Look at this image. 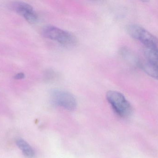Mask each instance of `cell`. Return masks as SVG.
<instances>
[{
    "mask_svg": "<svg viewBox=\"0 0 158 158\" xmlns=\"http://www.w3.org/2000/svg\"><path fill=\"white\" fill-rule=\"evenodd\" d=\"M107 100L119 117L127 118L132 113V108L125 96L118 92L110 91L106 95Z\"/></svg>",
    "mask_w": 158,
    "mask_h": 158,
    "instance_id": "7a4b0ae2",
    "label": "cell"
},
{
    "mask_svg": "<svg viewBox=\"0 0 158 158\" xmlns=\"http://www.w3.org/2000/svg\"><path fill=\"white\" fill-rule=\"evenodd\" d=\"M12 8L19 15H22L29 23L34 24L38 21V15L33 7L27 3L14 2L12 4Z\"/></svg>",
    "mask_w": 158,
    "mask_h": 158,
    "instance_id": "5b68a950",
    "label": "cell"
},
{
    "mask_svg": "<svg viewBox=\"0 0 158 158\" xmlns=\"http://www.w3.org/2000/svg\"><path fill=\"white\" fill-rule=\"evenodd\" d=\"M144 53L147 59L158 65V47L145 48Z\"/></svg>",
    "mask_w": 158,
    "mask_h": 158,
    "instance_id": "ba28073f",
    "label": "cell"
},
{
    "mask_svg": "<svg viewBox=\"0 0 158 158\" xmlns=\"http://www.w3.org/2000/svg\"><path fill=\"white\" fill-rule=\"evenodd\" d=\"M130 36L141 42L145 48L158 47L157 40L147 30L136 24L129 25L127 28Z\"/></svg>",
    "mask_w": 158,
    "mask_h": 158,
    "instance_id": "3957f363",
    "label": "cell"
},
{
    "mask_svg": "<svg viewBox=\"0 0 158 158\" xmlns=\"http://www.w3.org/2000/svg\"><path fill=\"white\" fill-rule=\"evenodd\" d=\"M42 33L45 38L57 42L65 47H72L77 43V39L73 34L53 25L44 26Z\"/></svg>",
    "mask_w": 158,
    "mask_h": 158,
    "instance_id": "6da1fadb",
    "label": "cell"
},
{
    "mask_svg": "<svg viewBox=\"0 0 158 158\" xmlns=\"http://www.w3.org/2000/svg\"><path fill=\"white\" fill-rule=\"evenodd\" d=\"M16 144L25 156L28 158L34 157L35 156L34 150L26 141L23 139H19L17 141Z\"/></svg>",
    "mask_w": 158,
    "mask_h": 158,
    "instance_id": "52a82bcc",
    "label": "cell"
},
{
    "mask_svg": "<svg viewBox=\"0 0 158 158\" xmlns=\"http://www.w3.org/2000/svg\"><path fill=\"white\" fill-rule=\"evenodd\" d=\"M50 97L54 105L68 110H73L77 106L75 96L69 92L60 89H54L50 93Z\"/></svg>",
    "mask_w": 158,
    "mask_h": 158,
    "instance_id": "277c9868",
    "label": "cell"
},
{
    "mask_svg": "<svg viewBox=\"0 0 158 158\" xmlns=\"http://www.w3.org/2000/svg\"><path fill=\"white\" fill-rule=\"evenodd\" d=\"M138 64L147 75L158 80V65L147 59L138 62Z\"/></svg>",
    "mask_w": 158,
    "mask_h": 158,
    "instance_id": "8992f818",
    "label": "cell"
},
{
    "mask_svg": "<svg viewBox=\"0 0 158 158\" xmlns=\"http://www.w3.org/2000/svg\"><path fill=\"white\" fill-rule=\"evenodd\" d=\"M24 78H25V74L22 72L17 73L14 77V79L17 80L22 79H24Z\"/></svg>",
    "mask_w": 158,
    "mask_h": 158,
    "instance_id": "30bf717a",
    "label": "cell"
},
{
    "mask_svg": "<svg viewBox=\"0 0 158 158\" xmlns=\"http://www.w3.org/2000/svg\"><path fill=\"white\" fill-rule=\"evenodd\" d=\"M55 72L53 71H49L47 73V79L50 80L53 79L56 77Z\"/></svg>",
    "mask_w": 158,
    "mask_h": 158,
    "instance_id": "9c48e42d",
    "label": "cell"
}]
</instances>
